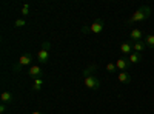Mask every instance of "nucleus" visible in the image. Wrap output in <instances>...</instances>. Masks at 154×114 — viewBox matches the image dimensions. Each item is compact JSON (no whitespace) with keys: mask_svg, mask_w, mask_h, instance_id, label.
I'll return each instance as SVG.
<instances>
[{"mask_svg":"<svg viewBox=\"0 0 154 114\" xmlns=\"http://www.w3.org/2000/svg\"><path fill=\"white\" fill-rule=\"evenodd\" d=\"M151 16V8L143 5V6H140L136 12H133V16L128 19V23H136V22H143L146 19H149Z\"/></svg>","mask_w":154,"mask_h":114,"instance_id":"obj_1","label":"nucleus"},{"mask_svg":"<svg viewBox=\"0 0 154 114\" xmlns=\"http://www.w3.org/2000/svg\"><path fill=\"white\" fill-rule=\"evenodd\" d=\"M32 60H34V57H32V54H31V53H25V54L19 59V62L16 63L14 66H12V69H14V71L17 72V71H20L23 66L31 65V62H32Z\"/></svg>","mask_w":154,"mask_h":114,"instance_id":"obj_2","label":"nucleus"},{"mask_svg":"<svg viewBox=\"0 0 154 114\" xmlns=\"http://www.w3.org/2000/svg\"><path fill=\"white\" fill-rule=\"evenodd\" d=\"M83 83H85V86L86 88H89V90H99L100 88V82H99V79L96 77V75H86L85 77V80H83Z\"/></svg>","mask_w":154,"mask_h":114,"instance_id":"obj_3","label":"nucleus"},{"mask_svg":"<svg viewBox=\"0 0 154 114\" xmlns=\"http://www.w3.org/2000/svg\"><path fill=\"white\" fill-rule=\"evenodd\" d=\"M28 75H29L32 80H37V79H42V77H43V71H42V68L38 66V65H34V66L29 68Z\"/></svg>","mask_w":154,"mask_h":114,"instance_id":"obj_4","label":"nucleus"},{"mask_svg":"<svg viewBox=\"0 0 154 114\" xmlns=\"http://www.w3.org/2000/svg\"><path fill=\"white\" fill-rule=\"evenodd\" d=\"M89 26H91V32H94V34H99V32H102L103 31V20L102 19H97L93 25H89Z\"/></svg>","mask_w":154,"mask_h":114,"instance_id":"obj_5","label":"nucleus"},{"mask_svg":"<svg viewBox=\"0 0 154 114\" xmlns=\"http://www.w3.org/2000/svg\"><path fill=\"white\" fill-rule=\"evenodd\" d=\"M130 60H126V59H119L117 62H116V66H117V69L122 72V71H126L128 68H130Z\"/></svg>","mask_w":154,"mask_h":114,"instance_id":"obj_6","label":"nucleus"},{"mask_svg":"<svg viewBox=\"0 0 154 114\" xmlns=\"http://www.w3.org/2000/svg\"><path fill=\"white\" fill-rule=\"evenodd\" d=\"M117 79L120 83H131V74L128 71H122V72H119Z\"/></svg>","mask_w":154,"mask_h":114,"instance_id":"obj_7","label":"nucleus"},{"mask_svg":"<svg viewBox=\"0 0 154 114\" xmlns=\"http://www.w3.org/2000/svg\"><path fill=\"white\" fill-rule=\"evenodd\" d=\"M130 37H131V40L136 43V42H142V37H143V32L140 31V29H133L130 32Z\"/></svg>","mask_w":154,"mask_h":114,"instance_id":"obj_8","label":"nucleus"},{"mask_svg":"<svg viewBox=\"0 0 154 114\" xmlns=\"http://www.w3.org/2000/svg\"><path fill=\"white\" fill-rule=\"evenodd\" d=\"M37 60L40 63H46L49 60V53L46 51V49H40V51L37 53Z\"/></svg>","mask_w":154,"mask_h":114,"instance_id":"obj_9","label":"nucleus"},{"mask_svg":"<svg viewBox=\"0 0 154 114\" xmlns=\"http://www.w3.org/2000/svg\"><path fill=\"white\" fill-rule=\"evenodd\" d=\"M0 99H2V103H5V105H9V103H12V94L9 93V91H3L2 93V96H0Z\"/></svg>","mask_w":154,"mask_h":114,"instance_id":"obj_10","label":"nucleus"},{"mask_svg":"<svg viewBox=\"0 0 154 114\" xmlns=\"http://www.w3.org/2000/svg\"><path fill=\"white\" fill-rule=\"evenodd\" d=\"M145 46H146L145 42H136V43H133V51L142 54V53L145 51Z\"/></svg>","mask_w":154,"mask_h":114,"instance_id":"obj_11","label":"nucleus"},{"mask_svg":"<svg viewBox=\"0 0 154 114\" xmlns=\"http://www.w3.org/2000/svg\"><path fill=\"white\" fill-rule=\"evenodd\" d=\"M120 53H123V54H131V53H133V45H131L130 42L122 43V45H120Z\"/></svg>","mask_w":154,"mask_h":114,"instance_id":"obj_12","label":"nucleus"},{"mask_svg":"<svg viewBox=\"0 0 154 114\" xmlns=\"http://www.w3.org/2000/svg\"><path fill=\"white\" fill-rule=\"evenodd\" d=\"M140 60H142V54L140 53H131L130 54V63H139Z\"/></svg>","mask_w":154,"mask_h":114,"instance_id":"obj_13","label":"nucleus"},{"mask_svg":"<svg viewBox=\"0 0 154 114\" xmlns=\"http://www.w3.org/2000/svg\"><path fill=\"white\" fill-rule=\"evenodd\" d=\"M42 85H43V77H42V79H37V80H34V86H32V91H34V93L40 91V90H42Z\"/></svg>","mask_w":154,"mask_h":114,"instance_id":"obj_14","label":"nucleus"},{"mask_svg":"<svg viewBox=\"0 0 154 114\" xmlns=\"http://www.w3.org/2000/svg\"><path fill=\"white\" fill-rule=\"evenodd\" d=\"M145 45L148 48H154V35L152 34H149V35L145 37Z\"/></svg>","mask_w":154,"mask_h":114,"instance_id":"obj_15","label":"nucleus"},{"mask_svg":"<svg viewBox=\"0 0 154 114\" xmlns=\"http://www.w3.org/2000/svg\"><path fill=\"white\" fill-rule=\"evenodd\" d=\"M25 25H26V22H25V19H17V20L14 22V26H16V28H23Z\"/></svg>","mask_w":154,"mask_h":114,"instance_id":"obj_16","label":"nucleus"},{"mask_svg":"<svg viewBox=\"0 0 154 114\" xmlns=\"http://www.w3.org/2000/svg\"><path fill=\"white\" fill-rule=\"evenodd\" d=\"M22 16H29V5H23V8H22Z\"/></svg>","mask_w":154,"mask_h":114,"instance_id":"obj_17","label":"nucleus"},{"mask_svg":"<svg viewBox=\"0 0 154 114\" xmlns=\"http://www.w3.org/2000/svg\"><path fill=\"white\" fill-rule=\"evenodd\" d=\"M106 69H108L109 72H116V71H117V66H116V63H108Z\"/></svg>","mask_w":154,"mask_h":114,"instance_id":"obj_18","label":"nucleus"},{"mask_svg":"<svg viewBox=\"0 0 154 114\" xmlns=\"http://www.w3.org/2000/svg\"><path fill=\"white\" fill-rule=\"evenodd\" d=\"M48 48H49V42H43L42 43V49H46L48 51Z\"/></svg>","mask_w":154,"mask_h":114,"instance_id":"obj_19","label":"nucleus"},{"mask_svg":"<svg viewBox=\"0 0 154 114\" xmlns=\"http://www.w3.org/2000/svg\"><path fill=\"white\" fill-rule=\"evenodd\" d=\"M80 31H82V32H89V31H91V26H83Z\"/></svg>","mask_w":154,"mask_h":114,"instance_id":"obj_20","label":"nucleus"},{"mask_svg":"<svg viewBox=\"0 0 154 114\" xmlns=\"http://www.w3.org/2000/svg\"><path fill=\"white\" fill-rule=\"evenodd\" d=\"M5 111H6V105H5V103H2V105H0V112L3 114Z\"/></svg>","mask_w":154,"mask_h":114,"instance_id":"obj_21","label":"nucleus"},{"mask_svg":"<svg viewBox=\"0 0 154 114\" xmlns=\"http://www.w3.org/2000/svg\"><path fill=\"white\" fill-rule=\"evenodd\" d=\"M31 114H42V112H40V111H32Z\"/></svg>","mask_w":154,"mask_h":114,"instance_id":"obj_22","label":"nucleus"}]
</instances>
